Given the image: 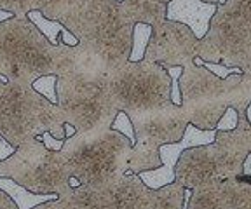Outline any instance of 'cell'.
Masks as SVG:
<instances>
[{"label": "cell", "mask_w": 251, "mask_h": 209, "mask_svg": "<svg viewBox=\"0 0 251 209\" xmlns=\"http://www.w3.org/2000/svg\"><path fill=\"white\" fill-rule=\"evenodd\" d=\"M49 5V0H0V11L11 12L16 18H25L28 12H44Z\"/></svg>", "instance_id": "obj_21"}, {"label": "cell", "mask_w": 251, "mask_h": 209, "mask_svg": "<svg viewBox=\"0 0 251 209\" xmlns=\"http://www.w3.org/2000/svg\"><path fill=\"white\" fill-rule=\"evenodd\" d=\"M243 178H251V154H248L243 162Z\"/></svg>", "instance_id": "obj_29"}, {"label": "cell", "mask_w": 251, "mask_h": 209, "mask_svg": "<svg viewBox=\"0 0 251 209\" xmlns=\"http://www.w3.org/2000/svg\"><path fill=\"white\" fill-rule=\"evenodd\" d=\"M150 33H152V28L149 24H143V23H136L133 28V44H131V54L127 61H140L145 54V49H147V42L150 39Z\"/></svg>", "instance_id": "obj_22"}, {"label": "cell", "mask_w": 251, "mask_h": 209, "mask_svg": "<svg viewBox=\"0 0 251 209\" xmlns=\"http://www.w3.org/2000/svg\"><path fill=\"white\" fill-rule=\"evenodd\" d=\"M235 209H251V201H244L243 204H239Z\"/></svg>", "instance_id": "obj_32"}, {"label": "cell", "mask_w": 251, "mask_h": 209, "mask_svg": "<svg viewBox=\"0 0 251 209\" xmlns=\"http://www.w3.org/2000/svg\"><path fill=\"white\" fill-rule=\"evenodd\" d=\"M56 105L77 134L110 129L117 115L106 94L105 73L94 65L56 79Z\"/></svg>", "instance_id": "obj_7"}, {"label": "cell", "mask_w": 251, "mask_h": 209, "mask_svg": "<svg viewBox=\"0 0 251 209\" xmlns=\"http://www.w3.org/2000/svg\"><path fill=\"white\" fill-rule=\"evenodd\" d=\"M159 2H162V4H168L169 0H159Z\"/></svg>", "instance_id": "obj_34"}, {"label": "cell", "mask_w": 251, "mask_h": 209, "mask_svg": "<svg viewBox=\"0 0 251 209\" xmlns=\"http://www.w3.org/2000/svg\"><path fill=\"white\" fill-rule=\"evenodd\" d=\"M101 2H105V0H49L47 9L40 14L47 20L65 24L67 21L74 20L75 16L82 14L84 11H87L96 4H101Z\"/></svg>", "instance_id": "obj_19"}, {"label": "cell", "mask_w": 251, "mask_h": 209, "mask_svg": "<svg viewBox=\"0 0 251 209\" xmlns=\"http://www.w3.org/2000/svg\"><path fill=\"white\" fill-rule=\"evenodd\" d=\"M39 139L42 141V145L46 146L47 150H54V152H59L63 146V141H59V139H54L49 133H42L39 136Z\"/></svg>", "instance_id": "obj_26"}, {"label": "cell", "mask_w": 251, "mask_h": 209, "mask_svg": "<svg viewBox=\"0 0 251 209\" xmlns=\"http://www.w3.org/2000/svg\"><path fill=\"white\" fill-rule=\"evenodd\" d=\"M121 4L134 24L143 23L153 28L166 20V4L159 0H121Z\"/></svg>", "instance_id": "obj_18"}, {"label": "cell", "mask_w": 251, "mask_h": 209, "mask_svg": "<svg viewBox=\"0 0 251 209\" xmlns=\"http://www.w3.org/2000/svg\"><path fill=\"white\" fill-rule=\"evenodd\" d=\"M201 2H206V4H216V5H218V0H201Z\"/></svg>", "instance_id": "obj_33"}, {"label": "cell", "mask_w": 251, "mask_h": 209, "mask_svg": "<svg viewBox=\"0 0 251 209\" xmlns=\"http://www.w3.org/2000/svg\"><path fill=\"white\" fill-rule=\"evenodd\" d=\"M180 107L188 124L201 131L215 129L227 108L246 112L251 105V73L218 79L192 61L181 68Z\"/></svg>", "instance_id": "obj_2"}, {"label": "cell", "mask_w": 251, "mask_h": 209, "mask_svg": "<svg viewBox=\"0 0 251 209\" xmlns=\"http://www.w3.org/2000/svg\"><path fill=\"white\" fill-rule=\"evenodd\" d=\"M110 209H153V190L138 174L126 173L106 186Z\"/></svg>", "instance_id": "obj_15"}, {"label": "cell", "mask_w": 251, "mask_h": 209, "mask_svg": "<svg viewBox=\"0 0 251 209\" xmlns=\"http://www.w3.org/2000/svg\"><path fill=\"white\" fill-rule=\"evenodd\" d=\"M75 134V129L72 126H68V124H65V136L67 138H70V136H74Z\"/></svg>", "instance_id": "obj_31"}, {"label": "cell", "mask_w": 251, "mask_h": 209, "mask_svg": "<svg viewBox=\"0 0 251 209\" xmlns=\"http://www.w3.org/2000/svg\"><path fill=\"white\" fill-rule=\"evenodd\" d=\"M31 209H63V208H61V202H59L58 199H54V201L42 202V204L35 206V208H31Z\"/></svg>", "instance_id": "obj_28"}, {"label": "cell", "mask_w": 251, "mask_h": 209, "mask_svg": "<svg viewBox=\"0 0 251 209\" xmlns=\"http://www.w3.org/2000/svg\"><path fill=\"white\" fill-rule=\"evenodd\" d=\"M215 134H216L215 129L201 131L197 127H194L192 124H187L180 141L168 143V145H162L159 148L161 167L138 173L143 185L149 186L150 190H157L161 188V186L168 185V183H173L175 182V166H176L181 152L187 150V148H192V146L211 145L215 141Z\"/></svg>", "instance_id": "obj_13"}, {"label": "cell", "mask_w": 251, "mask_h": 209, "mask_svg": "<svg viewBox=\"0 0 251 209\" xmlns=\"http://www.w3.org/2000/svg\"><path fill=\"white\" fill-rule=\"evenodd\" d=\"M26 18L31 21V23L35 24L37 30H39V32L47 39V42H51L52 46H56L59 40H61L63 44L70 46V47H75V46L78 44L77 39H75V37L72 35V33L68 32V30L63 26V24H59L58 21L47 20V18H44L39 11L28 12Z\"/></svg>", "instance_id": "obj_20"}, {"label": "cell", "mask_w": 251, "mask_h": 209, "mask_svg": "<svg viewBox=\"0 0 251 209\" xmlns=\"http://www.w3.org/2000/svg\"><path fill=\"white\" fill-rule=\"evenodd\" d=\"M5 87L0 96V136L18 148L23 143L49 133L65 141V117L58 105L33 91L31 84L16 77H4Z\"/></svg>", "instance_id": "obj_6"}, {"label": "cell", "mask_w": 251, "mask_h": 209, "mask_svg": "<svg viewBox=\"0 0 251 209\" xmlns=\"http://www.w3.org/2000/svg\"><path fill=\"white\" fill-rule=\"evenodd\" d=\"M197 42L199 40L188 26L178 21L164 20L152 28L143 58L161 65L164 70L183 68L196 58Z\"/></svg>", "instance_id": "obj_12"}, {"label": "cell", "mask_w": 251, "mask_h": 209, "mask_svg": "<svg viewBox=\"0 0 251 209\" xmlns=\"http://www.w3.org/2000/svg\"><path fill=\"white\" fill-rule=\"evenodd\" d=\"M0 178H9L30 193L59 197L70 188L72 176L65 157L33 138L0 161Z\"/></svg>", "instance_id": "obj_10"}, {"label": "cell", "mask_w": 251, "mask_h": 209, "mask_svg": "<svg viewBox=\"0 0 251 209\" xmlns=\"http://www.w3.org/2000/svg\"><path fill=\"white\" fill-rule=\"evenodd\" d=\"M129 120L134 131V145L131 146L126 171L129 174L161 167L159 148L168 143L180 141L188 124L181 107L176 105L162 110L133 114L129 115Z\"/></svg>", "instance_id": "obj_11"}, {"label": "cell", "mask_w": 251, "mask_h": 209, "mask_svg": "<svg viewBox=\"0 0 251 209\" xmlns=\"http://www.w3.org/2000/svg\"><path fill=\"white\" fill-rule=\"evenodd\" d=\"M248 154H251V122L246 112H237L235 129L216 131L211 145L181 152L175 166V180L188 190L213 180H239Z\"/></svg>", "instance_id": "obj_4"}, {"label": "cell", "mask_w": 251, "mask_h": 209, "mask_svg": "<svg viewBox=\"0 0 251 209\" xmlns=\"http://www.w3.org/2000/svg\"><path fill=\"white\" fill-rule=\"evenodd\" d=\"M94 65L82 49L59 40L56 46L35 28L26 16L0 23V75L33 84L39 77H63ZM96 67V65H94Z\"/></svg>", "instance_id": "obj_1"}, {"label": "cell", "mask_w": 251, "mask_h": 209, "mask_svg": "<svg viewBox=\"0 0 251 209\" xmlns=\"http://www.w3.org/2000/svg\"><path fill=\"white\" fill-rule=\"evenodd\" d=\"M106 94L112 107L124 112L127 117L133 114L162 110L173 105L171 79L161 65L141 58L140 61H126L121 67L105 73Z\"/></svg>", "instance_id": "obj_9"}, {"label": "cell", "mask_w": 251, "mask_h": 209, "mask_svg": "<svg viewBox=\"0 0 251 209\" xmlns=\"http://www.w3.org/2000/svg\"><path fill=\"white\" fill-rule=\"evenodd\" d=\"M196 58L251 73V0H225L216 5Z\"/></svg>", "instance_id": "obj_8"}, {"label": "cell", "mask_w": 251, "mask_h": 209, "mask_svg": "<svg viewBox=\"0 0 251 209\" xmlns=\"http://www.w3.org/2000/svg\"><path fill=\"white\" fill-rule=\"evenodd\" d=\"M244 201H251V178L213 180L190 190L185 209H235Z\"/></svg>", "instance_id": "obj_14"}, {"label": "cell", "mask_w": 251, "mask_h": 209, "mask_svg": "<svg viewBox=\"0 0 251 209\" xmlns=\"http://www.w3.org/2000/svg\"><path fill=\"white\" fill-rule=\"evenodd\" d=\"M0 209H18L14 202H12V199L2 190H0Z\"/></svg>", "instance_id": "obj_27"}, {"label": "cell", "mask_w": 251, "mask_h": 209, "mask_svg": "<svg viewBox=\"0 0 251 209\" xmlns=\"http://www.w3.org/2000/svg\"><path fill=\"white\" fill-rule=\"evenodd\" d=\"M63 26L103 73L129 59L134 23L117 0L93 5Z\"/></svg>", "instance_id": "obj_3"}, {"label": "cell", "mask_w": 251, "mask_h": 209, "mask_svg": "<svg viewBox=\"0 0 251 209\" xmlns=\"http://www.w3.org/2000/svg\"><path fill=\"white\" fill-rule=\"evenodd\" d=\"M133 143L114 129L77 134L63 141L59 154L65 157L70 176L78 185L106 188L127 171Z\"/></svg>", "instance_id": "obj_5"}, {"label": "cell", "mask_w": 251, "mask_h": 209, "mask_svg": "<svg viewBox=\"0 0 251 209\" xmlns=\"http://www.w3.org/2000/svg\"><path fill=\"white\" fill-rule=\"evenodd\" d=\"M110 129H114V131H117V133L124 134L126 138L129 139V141L134 145V131H133V126H131L129 117H127V115H126L124 112H117V115H115L114 122H112Z\"/></svg>", "instance_id": "obj_24"}, {"label": "cell", "mask_w": 251, "mask_h": 209, "mask_svg": "<svg viewBox=\"0 0 251 209\" xmlns=\"http://www.w3.org/2000/svg\"><path fill=\"white\" fill-rule=\"evenodd\" d=\"M58 201L63 209H110L106 188H91L86 185L70 186Z\"/></svg>", "instance_id": "obj_17"}, {"label": "cell", "mask_w": 251, "mask_h": 209, "mask_svg": "<svg viewBox=\"0 0 251 209\" xmlns=\"http://www.w3.org/2000/svg\"><path fill=\"white\" fill-rule=\"evenodd\" d=\"M11 18H14L11 14V12H5V11H0V23L2 21H7V20H11Z\"/></svg>", "instance_id": "obj_30"}, {"label": "cell", "mask_w": 251, "mask_h": 209, "mask_svg": "<svg viewBox=\"0 0 251 209\" xmlns=\"http://www.w3.org/2000/svg\"><path fill=\"white\" fill-rule=\"evenodd\" d=\"M56 75H44L39 77L37 80H33L31 87H33V91L39 93L40 96L47 99V101H51L56 105Z\"/></svg>", "instance_id": "obj_23"}, {"label": "cell", "mask_w": 251, "mask_h": 209, "mask_svg": "<svg viewBox=\"0 0 251 209\" xmlns=\"http://www.w3.org/2000/svg\"><path fill=\"white\" fill-rule=\"evenodd\" d=\"M235 127H237V112L234 108H227L216 124L215 131H232Z\"/></svg>", "instance_id": "obj_25"}, {"label": "cell", "mask_w": 251, "mask_h": 209, "mask_svg": "<svg viewBox=\"0 0 251 209\" xmlns=\"http://www.w3.org/2000/svg\"><path fill=\"white\" fill-rule=\"evenodd\" d=\"M215 11L216 4H206L201 0H169L166 4V20L188 26L196 39L201 40L208 32Z\"/></svg>", "instance_id": "obj_16"}]
</instances>
